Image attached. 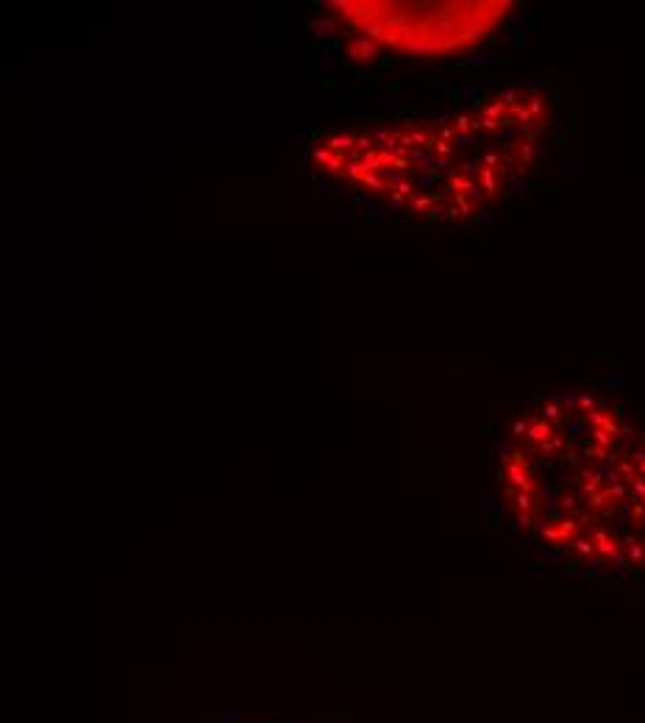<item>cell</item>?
<instances>
[{"label":"cell","instance_id":"cell-1","mask_svg":"<svg viewBox=\"0 0 645 723\" xmlns=\"http://www.w3.org/2000/svg\"><path fill=\"white\" fill-rule=\"evenodd\" d=\"M512 520L551 556L603 576H645V431L593 393L543 398L501 448Z\"/></svg>","mask_w":645,"mask_h":723},{"label":"cell","instance_id":"cell-2","mask_svg":"<svg viewBox=\"0 0 645 723\" xmlns=\"http://www.w3.org/2000/svg\"><path fill=\"white\" fill-rule=\"evenodd\" d=\"M345 50H348V56H351V59H356V61H373V59H375V53H378L375 42L368 40V37H356V40H351V42L345 45Z\"/></svg>","mask_w":645,"mask_h":723}]
</instances>
